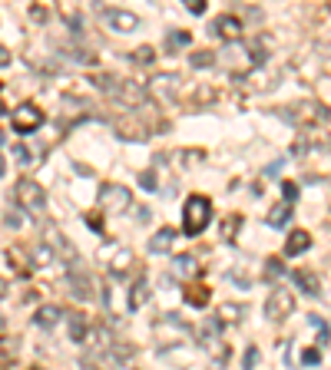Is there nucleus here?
<instances>
[{
  "mask_svg": "<svg viewBox=\"0 0 331 370\" xmlns=\"http://www.w3.org/2000/svg\"><path fill=\"white\" fill-rule=\"evenodd\" d=\"M302 360H305V364H318V354H315V350H305V354H302Z\"/></svg>",
  "mask_w": 331,
  "mask_h": 370,
  "instance_id": "7c9ffc66",
  "label": "nucleus"
},
{
  "mask_svg": "<svg viewBox=\"0 0 331 370\" xmlns=\"http://www.w3.org/2000/svg\"><path fill=\"white\" fill-rule=\"evenodd\" d=\"M3 294H7V281L0 278V298H3Z\"/></svg>",
  "mask_w": 331,
  "mask_h": 370,
  "instance_id": "473e14b6",
  "label": "nucleus"
},
{
  "mask_svg": "<svg viewBox=\"0 0 331 370\" xmlns=\"http://www.w3.org/2000/svg\"><path fill=\"white\" fill-rule=\"evenodd\" d=\"M73 291H77L73 298H80V301H87L89 294H93V291H89V278H87V275H73Z\"/></svg>",
  "mask_w": 331,
  "mask_h": 370,
  "instance_id": "aec40b11",
  "label": "nucleus"
},
{
  "mask_svg": "<svg viewBox=\"0 0 331 370\" xmlns=\"http://www.w3.org/2000/svg\"><path fill=\"white\" fill-rule=\"evenodd\" d=\"M281 192H285V202L295 205V199H298V185H295V182H285V185H281Z\"/></svg>",
  "mask_w": 331,
  "mask_h": 370,
  "instance_id": "393cba45",
  "label": "nucleus"
},
{
  "mask_svg": "<svg viewBox=\"0 0 331 370\" xmlns=\"http://www.w3.org/2000/svg\"><path fill=\"white\" fill-rule=\"evenodd\" d=\"M292 281L298 284V291L308 294V298H318V294H321V281H318V275H315L311 268H295Z\"/></svg>",
  "mask_w": 331,
  "mask_h": 370,
  "instance_id": "6e6552de",
  "label": "nucleus"
},
{
  "mask_svg": "<svg viewBox=\"0 0 331 370\" xmlns=\"http://www.w3.org/2000/svg\"><path fill=\"white\" fill-rule=\"evenodd\" d=\"M189 305H196V307H205V301H209V298H205V288H199V284H196V288H189Z\"/></svg>",
  "mask_w": 331,
  "mask_h": 370,
  "instance_id": "4be33fe9",
  "label": "nucleus"
},
{
  "mask_svg": "<svg viewBox=\"0 0 331 370\" xmlns=\"http://www.w3.org/2000/svg\"><path fill=\"white\" fill-rule=\"evenodd\" d=\"M212 63V53H192V66H209Z\"/></svg>",
  "mask_w": 331,
  "mask_h": 370,
  "instance_id": "bb28decb",
  "label": "nucleus"
},
{
  "mask_svg": "<svg viewBox=\"0 0 331 370\" xmlns=\"http://www.w3.org/2000/svg\"><path fill=\"white\" fill-rule=\"evenodd\" d=\"M288 116H292L295 123H302V126H305V123H318V119H325L328 113H325V106H318V102H298Z\"/></svg>",
  "mask_w": 331,
  "mask_h": 370,
  "instance_id": "1a4fd4ad",
  "label": "nucleus"
},
{
  "mask_svg": "<svg viewBox=\"0 0 331 370\" xmlns=\"http://www.w3.org/2000/svg\"><path fill=\"white\" fill-rule=\"evenodd\" d=\"M239 229H242V215H226L222 218V242H232Z\"/></svg>",
  "mask_w": 331,
  "mask_h": 370,
  "instance_id": "6ab92c4d",
  "label": "nucleus"
},
{
  "mask_svg": "<svg viewBox=\"0 0 331 370\" xmlns=\"http://www.w3.org/2000/svg\"><path fill=\"white\" fill-rule=\"evenodd\" d=\"M113 93L126 102V106H142V102H146V90H142L140 83H133V79H126V83L113 86Z\"/></svg>",
  "mask_w": 331,
  "mask_h": 370,
  "instance_id": "9b49d317",
  "label": "nucleus"
},
{
  "mask_svg": "<svg viewBox=\"0 0 331 370\" xmlns=\"http://www.w3.org/2000/svg\"><path fill=\"white\" fill-rule=\"evenodd\" d=\"M7 63H10V53H7L3 47H0V66H7Z\"/></svg>",
  "mask_w": 331,
  "mask_h": 370,
  "instance_id": "2f4dec72",
  "label": "nucleus"
},
{
  "mask_svg": "<svg viewBox=\"0 0 331 370\" xmlns=\"http://www.w3.org/2000/svg\"><path fill=\"white\" fill-rule=\"evenodd\" d=\"M40 126H43V113H40L37 106L24 102V106H17V109H13V129H17L20 136H27V132H37Z\"/></svg>",
  "mask_w": 331,
  "mask_h": 370,
  "instance_id": "423d86ee",
  "label": "nucleus"
},
{
  "mask_svg": "<svg viewBox=\"0 0 331 370\" xmlns=\"http://www.w3.org/2000/svg\"><path fill=\"white\" fill-rule=\"evenodd\" d=\"M265 268H268V275H272V278H279V275H285V268H281V261H279V258H268V265H265Z\"/></svg>",
  "mask_w": 331,
  "mask_h": 370,
  "instance_id": "a878e982",
  "label": "nucleus"
},
{
  "mask_svg": "<svg viewBox=\"0 0 331 370\" xmlns=\"http://www.w3.org/2000/svg\"><path fill=\"white\" fill-rule=\"evenodd\" d=\"M103 24H106V30H113V33H133V30L140 26V17L133 10H116V7H110V10H103Z\"/></svg>",
  "mask_w": 331,
  "mask_h": 370,
  "instance_id": "0eeeda50",
  "label": "nucleus"
},
{
  "mask_svg": "<svg viewBox=\"0 0 331 370\" xmlns=\"http://www.w3.org/2000/svg\"><path fill=\"white\" fill-rule=\"evenodd\" d=\"M129 205H133V195L123 185H103L100 189V208L106 215H123Z\"/></svg>",
  "mask_w": 331,
  "mask_h": 370,
  "instance_id": "f03ea898",
  "label": "nucleus"
},
{
  "mask_svg": "<svg viewBox=\"0 0 331 370\" xmlns=\"http://www.w3.org/2000/svg\"><path fill=\"white\" fill-rule=\"evenodd\" d=\"M196 258L192 255H176L172 258V275H179V278H189V275H196Z\"/></svg>",
  "mask_w": 331,
  "mask_h": 370,
  "instance_id": "f3484780",
  "label": "nucleus"
},
{
  "mask_svg": "<svg viewBox=\"0 0 331 370\" xmlns=\"http://www.w3.org/2000/svg\"><path fill=\"white\" fill-rule=\"evenodd\" d=\"M216 33L222 40L235 43V40L242 37V24H239V17H232V13H222V17H216Z\"/></svg>",
  "mask_w": 331,
  "mask_h": 370,
  "instance_id": "9d476101",
  "label": "nucleus"
},
{
  "mask_svg": "<svg viewBox=\"0 0 331 370\" xmlns=\"http://www.w3.org/2000/svg\"><path fill=\"white\" fill-rule=\"evenodd\" d=\"M219 318H242V307L239 305H222L219 307Z\"/></svg>",
  "mask_w": 331,
  "mask_h": 370,
  "instance_id": "5701e85b",
  "label": "nucleus"
},
{
  "mask_svg": "<svg viewBox=\"0 0 331 370\" xmlns=\"http://www.w3.org/2000/svg\"><path fill=\"white\" fill-rule=\"evenodd\" d=\"M172 238H176L172 229H159L153 235V242H149V252H153V255H166V252L172 248Z\"/></svg>",
  "mask_w": 331,
  "mask_h": 370,
  "instance_id": "dca6fc26",
  "label": "nucleus"
},
{
  "mask_svg": "<svg viewBox=\"0 0 331 370\" xmlns=\"http://www.w3.org/2000/svg\"><path fill=\"white\" fill-rule=\"evenodd\" d=\"M40 245H43V248H47L53 258H64V261H77V248L70 245V238H66L60 229H50V225H47V229H43V242H40Z\"/></svg>",
  "mask_w": 331,
  "mask_h": 370,
  "instance_id": "20e7f679",
  "label": "nucleus"
},
{
  "mask_svg": "<svg viewBox=\"0 0 331 370\" xmlns=\"http://www.w3.org/2000/svg\"><path fill=\"white\" fill-rule=\"evenodd\" d=\"M146 298H149V281L140 278V281H136V291L129 294V307H133V311L142 307V305H146Z\"/></svg>",
  "mask_w": 331,
  "mask_h": 370,
  "instance_id": "a211bd4d",
  "label": "nucleus"
},
{
  "mask_svg": "<svg viewBox=\"0 0 331 370\" xmlns=\"http://www.w3.org/2000/svg\"><path fill=\"white\" fill-rule=\"evenodd\" d=\"M295 311V294L285 291V288H275V291L265 298V318L268 321H285L292 318Z\"/></svg>",
  "mask_w": 331,
  "mask_h": 370,
  "instance_id": "7ed1b4c3",
  "label": "nucleus"
},
{
  "mask_svg": "<svg viewBox=\"0 0 331 370\" xmlns=\"http://www.w3.org/2000/svg\"><path fill=\"white\" fill-rule=\"evenodd\" d=\"M13 159H17L20 166H30V149H27V146H13Z\"/></svg>",
  "mask_w": 331,
  "mask_h": 370,
  "instance_id": "b1692460",
  "label": "nucleus"
},
{
  "mask_svg": "<svg viewBox=\"0 0 331 370\" xmlns=\"http://www.w3.org/2000/svg\"><path fill=\"white\" fill-rule=\"evenodd\" d=\"M189 10L192 13H205V0H189Z\"/></svg>",
  "mask_w": 331,
  "mask_h": 370,
  "instance_id": "c85d7f7f",
  "label": "nucleus"
},
{
  "mask_svg": "<svg viewBox=\"0 0 331 370\" xmlns=\"http://www.w3.org/2000/svg\"><path fill=\"white\" fill-rule=\"evenodd\" d=\"M212 222V202L205 199V195H189L186 199V208H182V231L196 238V235H203L205 225Z\"/></svg>",
  "mask_w": 331,
  "mask_h": 370,
  "instance_id": "f257e3e1",
  "label": "nucleus"
},
{
  "mask_svg": "<svg viewBox=\"0 0 331 370\" xmlns=\"http://www.w3.org/2000/svg\"><path fill=\"white\" fill-rule=\"evenodd\" d=\"M129 60H136L140 66H146V63H153V47H140L136 53H129Z\"/></svg>",
  "mask_w": 331,
  "mask_h": 370,
  "instance_id": "412c9836",
  "label": "nucleus"
},
{
  "mask_svg": "<svg viewBox=\"0 0 331 370\" xmlns=\"http://www.w3.org/2000/svg\"><path fill=\"white\" fill-rule=\"evenodd\" d=\"M288 218H292V205L279 202V205H272V212L265 215V222H268V229H285Z\"/></svg>",
  "mask_w": 331,
  "mask_h": 370,
  "instance_id": "4468645a",
  "label": "nucleus"
},
{
  "mask_svg": "<svg viewBox=\"0 0 331 370\" xmlns=\"http://www.w3.org/2000/svg\"><path fill=\"white\" fill-rule=\"evenodd\" d=\"M153 90L163 96V100H176L179 96V77L176 73H159L153 79Z\"/></svg>",
  "mask_w": 331,
  "mask_h": 370,
  "instance_id": "ddd939ff",
  "label": "nucleus"
},
{
  "mask_svg": "<svg viewBox=\"0 0 331 370\" xmlns=\"http://www.w3.org/2000/svg\"><path fill=\"white\" fill-rule=\"evenodd\" d=\"M308 248H311V235H308L305 229H295L292 235H288V242H285V255H288V258L305 255Z\"/></svg>",
  "mask_w": 331,
  "mask_h": 370,
  "instance_id": "f8f14e48",
  "label": "nucleus"
},
{
  "mask_svg": "<svg viewBox=\"0 0 331 370\" xmlns=\"http://www.w3.org/2000/svg\"><path fill=\"white\" fill-rule=\"evenodd\" d=\"M60 318H64V311H60L57 305H43L37 314H34V324H37V327H53Z\"/></svg>",
  "mask_w": 331,
  "mask_h": 370,
  "instance_id": "2eb2a0df",
  "label": "nucleus"
},
{
  "mask_svg": "<svg viewBox=\"0 0 331 370\" xmlns=\"http://www.w3.org/2000/svg\"><path fill=\"white\" fill-rule=\"evenodd\" d=\"M3 172H7V166H3V159H0V179H3Z\"/></svg>",
  "mask_w": 331,
  "mask_h": 370,
  "instance_id": "72a5a7b5",
  "label": "nucleus"
},
{
  "mask_svg": "<svg viewBox=\"0 0 331 370\" xmlns=\"http://www.w3.org/2000/svg\"><path fill=\"white\" fill-rule=\"evenodd\" d=\"M17 202L24 205L27 212H43V205H47V192H43V185H37V182H17Z\"/></svg>",
  "mask_w": 331,
  "mask_h": 370,
  "instance_id": "39448f33",
  "label": "nucleus"
},
{
  "mask_svg": "<svg viewBox=\"0 0 331 370\" xmlns=\"http://www.w3.org/2000/svg\"><path fill=\"white\" fill-rule=\"evenodd\" d=\"M0 113H3V102H0Z\"/></svg>",
  "mask_w": 331,
  "mask_h": 370,
  "instance_id": "c9c22d12",
  "label": "nucleus"
},
{
  "mask_svg": "<svg viewBox=\"0 0 331 370\" xmlns=\"http://www.w3.org/2000/svg\"><path fill=\"white\" fill-rule=\"evenodd\" d=\"M140 182H142V189H149V192H153L156 176H153V172H142V176H140Z\"/></svg>",
  "mask_w": 331,
  "mask_h": 370,
  "instance_id": "cd10ccee",
  "label": "nucleus"
},
{
  "mask_svg": "<svg viewBox=\"0 0 331 370\" xmlns=\"http://www.w3.org/2000/svg\"><path fill=\"white\" fill-rule=\"evenodd\" d=\"M255 360H258V350H255V347H252V350L245 354V370H252V364H255Z\"/></svg>",
  "mask_w": 331,
  "mask_h": 370,
  "instance_id": "c756f323",
  "label": "nucleus"
},
{
  "mask_svg": "<svg viewBox=\"0 0 331 370\" xmlns=\"http://www.w3.org/2000/svg\"><path fill=\"white\" fill-rule=\"evenodd\" d=\"M0 146H3V132H0Z\"/></svg>",
  "mask_w": 331,
  "mask_h": 370,
  "instance_id": "f704fd0d",
  "label": "nucleus"
}]
</instances>
